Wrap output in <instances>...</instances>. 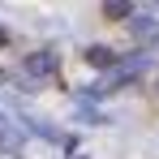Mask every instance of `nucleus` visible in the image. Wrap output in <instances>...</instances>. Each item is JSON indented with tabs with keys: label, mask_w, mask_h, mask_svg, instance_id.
<instances>
[{
	"label": "nucleus",
	"mask_w": 159,
	"mask_h": 159,
	"mask_svg": "<svg viewBox=\"0 0 159 159\" xmlns=\"http://www.w3.org/2000/svg\"><path fill=\"white\" fill-rule=\"evenodd\" d=\"M22 65H26V73H34V78H48V73H56V52L52 48H39V52H30Z\"/></svg>",
	"instance_id": "obj_1"
},
{
	"label": "nucleus",
	"mask_w": 159,
	"mask_h": 159,
	"mask_svg": "<svg viewBox=\"0 0 159 159\" xmlns=\"http://www.w3.org/2000/svg\"><path fill=\"white\" fill-rule=\"evenodd\" d=\"M86 65H95V69H112V65H116V52L103 48V43H95V48H86Z\"/></svg>",
	"instance_id": "obj_2"
},
{
	"label": "nucleus",
	"mask_w": 159,
	"mask_h": 159,
	"mask_svg": "<svg viewBox=\"0 0 159 159\" xmlns=\"http://www.w3.org/2000/svg\"><path fill=\"white\" fill-rule=\"evenodd\" d=\"M129 30L138 39H159V22L155 17H129Z\"/></svg>",
	"instance_id": "obj_3"
},
{
	"label": "nucleus",
	"mask_w": 159,
	"mask_h": 159,
	"mask_svg": "<svg viewBox=\"0 0 159 159\" xmlns=\"http://www.w3.org/2000/svg\"><path fill=\"white\" fill-rule=\"evenodd\" d=\"M17 142H22V133H17L9 120H4V116H0V146H4V151H13Z\"/></svg>",
	"instance_id": "obj_4"
},
{
	"label": "nucleus",
	"mask_w": 159,
	"mask_h": 159,
	"mask_svg": "<svg viewBox=\"0 0 159 159\" xmlns=\"http://www.w3.org/2000/svg\"><path fill=\"white\" fill-rule=\"evenodd\" d=\"M103 13L107 17H133V4H116L112 0V4H103Z\"/></svg>",
	"instance_id": "obj_5"
},
{
	"label": "nucleus",
	"mask_w": 159,
	"mask_h": 159,
	"mask_svg": "<svg viewBox=\"0 0 159 159\" xmlns=\"http://www.w3.org/2000/svg\"><path fill=\"white\" fill-rule=\"evenodd\" d=\"M0 43H9V30H0Z\"/></svg>",
	"instance_id": "obj_6"
},
{
	"label": "nucleus",
	"mask_w": 159,
	"mask_h": 159,
	"mask_svg": "<svg viewBox=\"0 0 159 159\" xmlns=\"http://www.w3.org/2000/svg\"><path fill=\"white\" fill-rule=\"evenodd\" d=\"M4 78H9V73H4V69H0V82H4Z\"/></svg>",
	"instance_id": "obj_7"
}]
</instances>
